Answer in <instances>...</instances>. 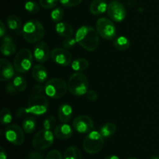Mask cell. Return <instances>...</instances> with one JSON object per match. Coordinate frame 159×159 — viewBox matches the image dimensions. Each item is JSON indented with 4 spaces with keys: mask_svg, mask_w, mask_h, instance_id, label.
Returning a JSON list of instances; mask_svg holds the SVG:
<instances>
[{
    "mask_svg": "<svg viewBox=\"0 0 159 159\" xmlns=\"http://www.w3.org/2000/svg\"><path fill=\"white\" fill-rule=\"evenodd\" d=\"M89 66V63L85 58H77L74 60L71 63V68L75 71H85Z\"/></svg>",
    "mask_w": 159,
    "mask_h": 159,
    "instance_id": "obj_23",
    "label": "cell"
},
{
    "mask_svg": "<svg viewBox=\"0 0 159 159\" xmlns=\"http://www.w3.org/2000/svg\"><path fill=\"white\" fill-rule=\"evenodd\" d=\"M51 20L54 22V23H59L62 20L64 17V10L62 8L57 7L51 12Z\"/></svg>",
    "mask_w": 159,
    "mask_h": 159,
    "instance_id": "obj_30",
    "label": "cell"
},
{
    "mask_svg": "<svg viewBox=\"0 0 159 159\" xmlns=\"http://www.w3.org/2000/svg\"><path fill=\"white\" fill-rule=\"evenodd\" d=\"M73 134V129L66 123L58 124L54 130V134L60 140H66L71 137Z\"/></svg>",
    "mask_w": 159,
    "mask_h": 159,
    "instance_id": "obj_15",
    "label": "cell"
},
{
    "mask_svg": "<svg viewBox=\"0 0 159 159\" xmlns=\"http://www.w3.org/2000/svg\"><path fill=\"white\" fill-rule=\"evenodd\" d=\"M28 110L27 108H25V107H21V108L19 109L16 112V116L17 117H23V116H26V114H28Z\"/></svg>",
    "mask_w": 159,
    "mask_h": 159,
    "instance_id": "obj_39",
    "label": "cell"
},
{
    "mask_svg": "<svg viewBox=\"0 0 159 159\" xmlns=\"http://www.w3.org/2000/svg\"><path fill=\"white\" fill-rule=\"evenodd\" d=\"M151 159H159V157L158 156H153V157H152V158Z\"/></svg>",
    "mask_w": 159,
    "mask_h": 159,
    "instance_id": "obj_45",
    "label": "cell"
},
{
    "mask_svg": "<svg viewBox=\"0 0 159 159\" xmlns=\"http://www.w3.org/2000/svg\"><path fill=\"white\" fill-rule=\"evenodd\" d=\"M96 30L100 37L106 40H111L116 36V29L114 23L107 18H99L96 22Z\"/></svg>",
    "mask_w": 159,
    "mask_h": 159,
    "instance_id": "obj_9",
    "label": "cell"
},
{
    "mask_svg": "<svg viewBox=\"0 0 159 159\" xmlns=\"http://www.w3.org/2000/svg\"><path fill=\"white\" fill-rule=\"evenodd\" d=\"M34 56L35 60L40 63L46 62L50 56V50L48 44L43 41L37 42L34 50Z\"/></svg>",
    "mask_w": 159,
    "mask_h": 159,
    "instance_id": "obj_14",
    "label": "cell"
},
{
    "mask_svg": "<svg viewBox=\"0 0 159 159\" xmlns=\"http://www.w3.org/2000/svg\"><path fill=\"white\" fill-rule=\"evenodd\" d=\"M29 159H44L43 155L41 153L38 152H33L30 153L29 156H28Z\"/></svg>",
    "mask_w": 159,
    "mask_h": 159,
    "instance_id": "obj_38",
    "label": "cell"
},
{
    "mask_svg": "<svg viewBox=\"0 0 159 159\" xmlns=\"http://www.w3.org/2000/svg\"><path fill=\"white\" fill-rule=\"evenodd\" d=\"M8 26L12 30H19L22 26V22L18 16L15 15H9L6 19Z\"/></svg>",
    "mask_w": 159,
    "mask_h": 159,
    "instance_id": "obj_24",
    "label": "cell"
},
{
    "mask_svg": "<svg viewBox=\"0 0 159 159\" xmlns=\"http://www.w3.org/2000/svg\"><path fill=\"white\" fill-rule=\"evenodd\" d=\"M2 81H8L12 79L15 75L14 66L8 60L2 58L0 61Z\"/></svg>",
    "mask_w": 159,
    "mask_h": 159,
    "instance_id": "obj_16",
    "label": "cell"
},
{
    "mask_svg": "<svg viewBox=\"0 0 159 159\" xmlns=\"http://www.w3.org/2000/svg\"><path fill=\"white\" fill-rule=\"evenodd\" d=\"M55 124H56L55 117H54V116H48V117L43 120V129L51 130V129H52L53 127L55 126Z\"/></svg>",
    "mask_w": 159,
    "mask_h": 159,
    "instance_id": "obj_32",
    "label": "cell"
},
{
    "mask_svg": "<svg viewBox=\"0 0 159 159\" xmlns=\"http://www.w3.org/2000/svg\"><path fill=\"white\" fill-rule=\"evenodd\" d=\"M5 34H6V26H5L2 21H0V34H1V37H3Z\"/></svg>",
    "mask_w": 159,
    "mask_h": 159,
    "instance_id": "obj_42",
    "label": "cell"
},
{
    "mask_svg": "<svg viewBox=\"0 0 159 159\" xmlns=\"http://www.w3.org/2000/svg\"><path fill=\"white\" fill-rule=\"evenodd\" d=\"M57 0H40V5L47 9H53L57 5Z\"/></svg>",
    "mask_w": 159,
    "mask_h": 159,
    "instance_id": "obj_33",
    "label": "cell"
},
{
    "mask_svg": "<svg viewBox=\"0 0 159 159\" xmlns=\"http://www.w3.org/2000/svg\"><path fill=\"white\" fill-rule=\"evenodd\" d=\"M44 91V87L41 85H35L33 89V93H42Z\"/></svg>",
    "mask_w": 159,
    "mask_h": 159,
    "instance_id": "obj_41",
    "label": "cell"
},
{
    "mask_svg": "<svg viewBox=\"0 0 159 159\" xmlns=\"http://www.w3.org/2000/svg\"><path fill=\"white\" fill-rule=\"evenodd\" d=\"M85 95H86L87 99L90 101H96L98 98L97 93H96V91H94V90H90V91H88Z\"/></svg>",
    "mask_w": 159,
    "mask_h": 159,
    "instance_id": "obj_37",
    "label": "cell"
},
{
    "mask_svg": "<svg viewBox=\"0 0 159 159\" xmlns=\"http://www.w3.org/2000/svg\"><path fill=\"white\" fill-rule=\"evenodd\" d=\"M12 120V116L10 110L7 108H3L0 113V122L2 125H8Z\"/></svg>",
    "mask_w": 159,
    "mask_h": 159,
    "instance_id": "obj_29",
    "label": "cell"
},
{
    "mask_svg": "<svg viewBox=\"0 0 159 159\" xmlns=\"http://www.w3.org/2000/svg\"><path fill=\"white\" fill-rule=\"evenodd\" d=\"M107 5L106 0H93L90 5V12L93 15H100L107 11Z\"/></svg>",
    "mask_w": 159,
    "mask_h": 159,
    "instance_id": "obj_18",
    "label": "cell"
},
{
    "mask_svg": "<svg viewBox=\"0 0 159 159\" xmlns=\"http://www.w3.org/2000/svg\"><path fill=\"white\" fill-rule=\"evenodd\" d=\"M105 159H120V158L116 155H110V156H107Z\"/></svg>",
    "mask_w": 159,
    "mask_h": 159,
    "instance_id": "obj_44",
    "label": "cell"
},
{
    "mask_svg": "<svg viewBox=\"0 0 159 159\" xmlns=\"http://www.w3.org/2000/svg\"><path fill=\"white\" fill-rule=\"evenodd\" d=\"M12 85L17 90V92H23L26 89V85H27V82H26V79L21 75H18L13 79L12 81Z\"/></svg>",
    "mask_w": 159,
    "mask_h": 159,
    "instance_id": "obj_28",
    "label": "cell"
},
{
    "mask_svg": "<svg viewBox=\"0 0 159 159\" xmlns=\"http://www.w3.org/2000/svg\"><path fill=\"white\" fill-rule=\"evenodd\" d=\"M32 76L37 82L43 83L48 79V72L47 68L41 65H37L32 68Z\"/></svg>",
    "mask_w": 159,
    "mask_h": 159,
    "instance_id": "obj_17",
    "label": "cell"
},
{
    "mask_svg": "<svg viewBox=\"0 0 159 159\" xmlns=\"http://www.w3.org/2000/svg\"><path fill=\"white\" fill-rule=\"evenodd\" d=\"M116 130V127L113 123H107L101 127L99 132L103 138H109L113 136Z\"/></svg>",
    "mask_w": 159,
    "mask_h": 159,
    "instance_id": "obj_25",
    "label": "cell"
},
{
    "mask_svg": "<svg viewBox=\"0 0 159 159\" xmlns=\"http://www.w3.org/2000/svg\"><path fill=\"white\" fill-rule=\"evenodd\" d=\"M25 9L30 13H37L40 11V6L35 2L28 1L25 3Z\"/></svg>",
    "mask_w": 159,
    "mask_h": 159,
    "instance_id": "obj_31",
    "label": "cell"
},
{
    "mask_svg": "<svg viewBox=\"0 0 159 159\" xmlns=\"http://www.w3.org/2000/svg\"><path fill=\"white\" fill-rule=\"evenodd\" d=\"M68 88L72 95L83 96L89 91L88 79L83 73L77 71L71 75L68 79Z\"/></svg>",
    "mask_w": 159,
    "mask_h": 159,
    "instance_id": "obj_3",
    "label": "cell"
},
{
    "mask_svg": "<svg viewBox=\"0 0 159 159\" xmlns=\"http://www.w3.org/2000/svg\"><path fill=\"white\" fill-rule=\"evenodd\" d=\"M113 45L115 48L120 51H126L130 46V42L128 39L124 36H120L116 38L113 41Z\"/></svg>",
    "mask_w": 159,
    "mask_h": 159,
    "instance_id": "obj_22",
    "label": "cell"
},
{
    "mask_svg": "<svg viewBox=\"0 0 159 159\" xmlns=\"http://www.w3.org/2000/svg\"><path fill=\"white\" fill-rule=\"evenodd\" d=\"M5 137L9 143L14 145H21L25 141L24 130L16 124H11L6 127Z\"/></svg>",
    "mask_w": 159,
    "mask_h": 159,
    "instance_id": "obj_10",
    "label": "cell"
},
{
    "mask_svg": "<svg viewBox=\"0 0 159 159\" xmlns=\"http://www.w3.org/2000/svg\"><path fill=\"white\" fill-rule=\"evenodd\" d=\"M77 43V41H76L75 38H73L72 37H67L65 40L62 43V45L65 48H67V49H72L75 44Z\"/></svg>",
    "mask_w": 159,
    "mask_h": 159,
    "instance_id": "obj_34",
    "label": "cell"
},
{
    "mask_svg": "<svg viewBox=\"0 0 159 159\" xmlns=\"http://www.w3.org/2000/svg\"><path fill=\"white\" fill-rule=\"evenodd\" d=\"M51 57L56 64L61 66H68L71 62V53L65 48H54L51 51Z\"/></svg>",
    "mask_w": 159,
    "mask_h": 159,
    "instance_id": "obj_13",
    "label": "cell"
},
{
    "mask_svg": "<svg viewBox=\"0 0 159 159\" xmlns=\"http://www.w3.org/2000/svg\"><path fill=\"white\" fill-rule=\"evenodd\" d=\"M56 32L58 35L63 37H71L74 34L73 28L69 23L65 22H59L55 26Z\"/></svg>",
    "mask_w": 159,
    "mask_h": 159,
    "instance_id": "obj_20",
    "label": "cell"
},
{
    "mask_svg": "<svg viewBox=\"0 0 159 159\" xmlns=\"http://www.w3.org/2000/svg\"><path fill=\"white\" fill-rule=\"evenodd\" d=\"M128 159H138V158H128Z\"/></svg>",
    "mask_w": 159,
    "mask_h": 159,
    "instance_id": "obj_46",
    "label": "cell"
},
{
    "mask_svg": "<svg viewBox=\"0 0 159 159\" xmlns=\"http://www.w3.org/2000/svg\"><path fill=\"white\" fill-rule=\"evenodd\" d=\"M37 127V123L34 117H26L23 123V129L26 133L31 134L36 130Z\"/></svg>",
    "mask_w": 159,
    "mask_h": 159,
    "instance_id": "obj_27",
    "label": "cell"
},
{
    "mask_svg": "<svg viewBox=\"0 0 159 159\" xmlns=\"http://www.w3.org/2000/svg\"><path fill=\"white\" fill-rule=\"evenodd\" d=\"M73 127L79 134H89L94 127L93 121L89 116L82 115L75 118L73 121Z\"/></svg>",
    "mask_w": 159,
    "mask_h": 159,
    "instance_id": "obj_12",
    "label": "cell"
},
{
    "mask_svg": "<svg viewBox=\"0 0 159 159\" xmlns=\"http://www.w3.org/2000/svg\"><path fill=\"white\" fill-rule=\"evenodd\" d=\"M33 63V54L27 48H23L16 55L13 66L16 71L20 73H26L30 69Z\"/></svg>",
    "mask_w": 159,
    "mask_h": 159,
    "instance_id": "obj_7",
    "label": "cell"
},
{
    "mask_svg": "<svg viewBox=\"0 0 159 159\" xmlns=\"http://www.w3.org/2000/svg\"><path fill=\"white\" fill-rule=\"evenodd\" d=\"M49 102L42 93H33L28 99L27 110L29 113L37 116L43 115L48 111Z\"/></svg>",
    "mask_w": 159,
    "mask_h": 159,
    "instance_id": "obj_4",
    "label": "cell"
},
{
    "mask_svg": "<svg viewBox=\"0 0 159 159\" xmlns=\"http://www.w3.org/2000/svg\"><path fill=\"white\" fill-rule=\"evenodd\" d=\"M82 0H60V2L65 7H74L82 2Z\"/></svg>",
    "mask_w": 159,
    "mask_h": 159,
    "instance_id": "obj_35",
    "label": "cell"
},
{
    "mask_svg": "<svg viewBox=\"0 0 159 159\" xmlns=\"http://www.w3.org/2000/svg\"><path fill=\"white\" fill-rule=\"evenodd\" d=\"M44 27L40 21L31 20L26 22L23 26L22 34L26 42L30 43L40 41L44 36Z\"/></svg>",
    "mask_w": 159,
    "mask_h": 159,
    "instance_id": "obj_2",
    "label": "cell"
},
{
    "mask_svg": "<svg viewBox=\"0 0 159 159\" xmlns=\"http://www.w3.org/2000/svg\"><path fill=\"white\" fill-rule=\"evenodd\" d=\"M54 134L51 130L43 129L37 132L33 138V147L37 151H43L52 145L54 140Z\"/></svg>",
    "mask_w": 159,
    "mask_h": 159,
    "instance_id": "obj_8",
    "label": "cell"
},
{
    "mask_svg": "<svg viewBox=\"0 0 159 159\" xmlns=\"http://www.w3.org/2000/svg\"><path fill=\"white\" fill-rule=\"evenodd\" d=\"M46 159H63L61 154L57 150H52L48 152Z\"/></svg>",
    "mask_w": 159,
    "mask_h": 159,
    "instance_id": "obj_36",
    "label": "cell"
},
{
    "mask_svg": "<svg viewBox=\"0 0 159 159\" xmlns=\"http://www.w3.org/2000/svg\"><path fill=\"white\" fill-rule=\"evenodd\" d=\"M104 144V138L100 132L91 131L83 141V148L88 154L94 155L102 150Z\"/></svg>",
    "mask_w": 159,
    "mask_h": 159,
    "instance_id": "obj_6",
    "label": "cell"
},
{
    "mask_svg": "<svg viewBox=\"0 0 159 159\" xmlns=\"http://www.w3.org/2000/svg\"><path fill=\"white\" fill-rule=\"evenodd\" d=\"M63 159H82V154L77 147L71 146L65 151Z\"/></svg>",
    "mask_w": 159,
    "mask_h": 159,
    "instance_id": "obj_26",
    "label": "cell"
},
{
    "mask_svg": "<svg viewBox=\"0 0 159 159\" xmlns=\"http://www.w3.org/2000/svg\"><path fill=\"white\" fill-rule=\"evenodd\" d=\"M99 34L97 30L89 26H82L77 30L75 39L82 48L88 51H93L99 45Z\"/></svg>",
    "mask_w": 159,
    "mask_h": 159,
    "instance_id": "obj_1",
    "label": "cell"
},
{
    "mask_svg": "<svg viewBox=\"0 0 159 159\" xmlns=\"http://www.w3.org/2000/svg\"><path fill=\"white\" fill-rule=\"evenodd\" d=\"M57 114L61 122L68 123L72 116V108L68 103L61 104L58 109Z\"/></svg>",
    "mask_w": 159,
    "mask_h": 159,
    "instance_id": "obj_19",
    "label": "cell"
},
{
    "mask_svg": "<svg viewBox=\"0 0 159 159\" xmlns=\"http://www.w3.org/2000/svg\"><path fill=\"white\" fill-rule=\"evenodd\" d=\"M6 91H7V93H9V94L14 95V94H16V93L17 92V90L16 89V88L14 87V85H12V83L11 82V83H9V85L6 86Z\"/></svg>",
    "mask_w": 159,
    "mask_h": 159,
    "instance_id": "obj_40",
    "label": "cell"
},
{
    "mask_svg": "<svg viewBox=\"0 0 159 159\" xmlns=\"http://www.w3.org/2000/svg\"><path fill=\"white\" fill-rule=\"evenodd\" d=\"M68 89V83L59 78L50 79L44 85L45 93L51 99H60L66 94Z\"/></svg>",
    "mask_w": 159,
    "mask_h": 159,
    "instance_id": "obj_5",
    "label": "cell"
},
{
    "mask_svg": "<svg viewBox=\"0 0 159 159\" xmlns=\"http://www.w3.org/2000/svg\"><path fill=\"white\" fill-rule=\"evenodd\" d=\"M107 13L112 20L116 23L122 22L125 19L127 12L124 5L120 2L114 1L110 2L107 7Z\"/></svg>",
    "mask_w": 159,
    "mask_h": 159,
    "instance_id": "obj_11",
    "label": "cell"
},
{
    "mask_svg": "<svg viewBox=\"0 0 159 159\" xmlns=\"http://www.w3.org/2000/svg\"><path fill=\"white\" fill-rule=\"evenodd\" d=\"M16 45L14 44L12 40H11L9 37H7V38L3 40V43L2 44L1 48H0L2 54L4 56H6V57L13 54L16 52Z\"/></svg>",
    "mask_w": 159,
    "mask_h": 159,
    "instance_id": "obj_21",
    "label": "cell"
},
{
    "mask_svg": "<svg viewBox=\"0 0 159 159\" xmlns=\"http://www.w3.org/2000/svg\"><path fill=\"white\" fill-rule=\"evenodd\" d=\"M0 159H7V155H6V152L3 149V148H1V153H0Z\"/></svg>",
    "mask_w": 159,
    "mask_h": 159,
    "instance_id": "obj_43",
    "label": "cell"
}]
</instances>
